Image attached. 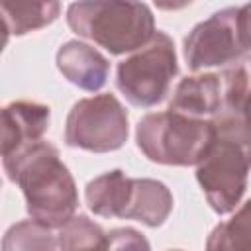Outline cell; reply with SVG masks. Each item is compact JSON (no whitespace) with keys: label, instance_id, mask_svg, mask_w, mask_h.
<instances>
[{"label":"cell","instance_id":"cell-13","mask_svg":"<svg viewBox=\"0 0 251 251\" xmlns=\"http://www.w3.org/2000/svg\"><path fill=\"white\" fill-rule=\"evenodd\" d=\"M61 12L59 2H6L0 0V16L10 33L25 35L41 29L57 20Z\"/></svg>","mask_w":251,"mask_h":251},{"label":"cell","instance_id":"cell-9","mask_svg":"<svg viewBox=\"0 0 251 251\" xmlns=\"http://www.w3.org/2000/svg\"><path fill=\"white\" fill-rule=\"evenodd\" d=\"M57 69L75 86L96 92L100 90L110 75V61L92 45L82 41H67L57 51Z\"/></svg>","mask_w":251,"mask_h":251},{"label":"cell","instance_id":"cell-1","mask_svg":"<svg viewBox=\"0 0 251 251\" xmlns=\"http://www.w3.org/2000/svg\"><path fill=\"white\" fill-rule=\"evenodd\" d=\"M4 171L25 198L31 220L51 227L67 224L78 208V190L59 149L49 141L25 143L4 157Z\"/></svg>","mask_w":251,"mask_h":251},{"label":"cell","instance_id":"cell-6","mask_svg":"<svg viewBox=\"0 0 251 251\" xmlns=\"http://www.w3.org/2000/svg\"><path fill=\"white\" fill-rule=\"evenodd\" d=\"M249 12L251 6H231L214 12L192 27L184 37V61L190 71L224 67L249 53Z\"/></svg>","mask_w":251,"mask_h":251},{"label":"cell","instance_id":"cell-19","mask_svg":"<svg viewBox=\"0 0 251 251\" xmlns=\"http://www.w3.org/2000/svg\"><path fill=\"white\" fill-rule=\"evenodd\" d=\"M8 37H10V29H8L6 22H4L2 16H0V53H2L4 47L8 45Z\"/></svg>","mask_w":251,"mask_h":251},{"label":"cell","instance_id":"cell-14","mask_svg":"<svg viewBox=\"0 0 251 251\" xmlns=\"http://www.w3.org/2000/svg\"><path fill=\"white\" fill-rule=\"evenodd\" d=\"M57 247L59 251H104L106 231L88 216L75 214L59 227Z\"/></svg>","mask_w":251,"mask_h":251},{"label":"cell","instance_id":"cell-20","mask_svg":"<svg viewBox=\"0 0 251 251\" xmlns=\"http://www.w3.org/2000/svg\"><path fill=\"white\" fill-rule=\"evenodd\" d=\"M173 251H180V249H173Z\"/></svg>","mask_w":251,"mask_h":251},{"label":"cell","instance_id":"cell-18","mask_svg":"<svg viewBox=\"0 0 251 251\" xmlns=\"http://www.w3.org/2000/svg\"><path fill=\"white\" fill-rule=\"evenodd\" d=\"M104 251H151V245L135 227H116L106 233Z\"/></svg>","mask_w":251,"mask_h":251},{"label":"cell","instance_id":"cell-5","mask_svg":"<svg viewBox=\"0 0 251 251\" xmlns=\"http://www.w3.org/2000/svg\"><path fill=\"white\" fill-rule=\"evenodd\" d=\"M176 73L175 43L165 31L157 29L143 47L120 61L116 86L131 106L151 108L165 100Z\"/></svg>","mask_w":251,"mask_h":251},{"label":"cell","instance_id":"cell-7","mask_svg":"<svg viewBox=\"0 0 251 251\" xmlns=\"http://www.w3.org/2000/svg\"><path fill=\"white\" fill-rule=\"evenodd\" d=\"M129 118L114 94H96L73 104L65 122V143L90 153H110L124 147Z\"/></svg>","mask_w":251,"mask_h":251},{"label":"cell","instance_id":"cell-4","mask_svg":"<svg viewBox=\"0 0 251 251\" xmlns=\"http://www.w3.org/2000/svg\"><path fill=\"white\" fill-rule=\"evenodd\" d=\"M214 137L212 120H196L169 110L145 114L135 129L139 151L149 161L169 167L198 165Z\"/></svg>","mask_w":251,"mask_h":251},{"label":"cell","instance_id":"cell-3","mask_svg":"<svg viewBox=\"0 0 251 251\" xmlns=\"http://www.w3.org/2000/svg\"><path fill=\"white\" fill-rule=\"evenodd\" d=\"M67 24L78 37L94 41L112 55L137 51L157 31L147 4L122 0L73 2L67 8Z\"/></svg>","mask_w":251,"mask_h":251},{"label":"cell","instance_id":"cell-12","mask_svg":"<svg viewBox=\"0 0 251 251\" xmlns=\"http://www.w3.org/2000/svg\"><path fill=\"white\" fill-rule=\"evenodd\" d=\"M131 178L122 169L108 171L86 184L84 198L92 214L102 218H122L129 200Z\"/></svg>","mask_w":251,"mask_h":251},{"label":"cell","instance_id":"cell-11","mask_svg":"<svg viewBox=\"0 0 251 251\" xmlns=\"http://www.w3.org/2000/svg\"><path fill=\"white\" fill-rule=\"evenodd\" d=\"M169 186L155 178H131V192L122 220H135L147 227H159L173 212Z\"/></svg>","mask_w":251,"mask_h":251},{"label":"cell","instance_id":"cell-10","mask_svg":"<svg viewBox=\"0 0 251 251\" xmlns=\"http://www.w3.org/2000/svg\"><path fill=\"white\" fill-rule=\"evenodd\" d=\"M222 106V80L216 73L184 76L169 102V112L196 118L212 120L218 116Z\"/></svg>","mask_w":251,"mask_h":251},{"label":"cell","instance_id":"cell-17","mask_svg":"<svg viewBox=\"0 0 251 251\" xmlns=\"http://www.w3.org/2000/svg\"><path fill=\"white\" fill-rule=\"evenodd\" d=\"M0 251H57V237L35 220L10 226L0 241Z\"/></svg>","mask_w":251,"mask_h":251},{"label":"cell","instance_id":"cell-2","mask_svg":"<svg viewBox=\"0 0 251 251\" xmlns=\"http://www.w3.org/2000/svg\"><path fill=\"white\" fill-rule=\"evenodd\" d=\"M216 137L196 165V180L216 214H229L241 202L249 176L247 120L212 118Z\"/></svg>","mask_w":251,"mask_h":251},{"label":"cell","instance_id":"cell-8","mask_svg":"<svg viewBox=\"0 0 251 251\" xmlns=\"http://www.w3.org/2000/svg\"><path fill=\"white\" fill-rule=\"evenodd\" d=\"M51 110L45 104L18 100L0 108V157H8L25 143L39 141L49 127Z\"/></svg>","mask_w":251,"mask_h":251},{"label":"cell","instance_id":"cell-15","mask_svg":"<svg viewBox=\"0 0 251 251\" xmlns=\"http://www.w3.org/2000/svg\"><path fill=\"white\" fill-rule=\"evenodd\" d=\"M249 220V202H243L229 220L212 229L206 239V251H251Z\"/></svg>","mask_w":251,"mask_h":251},{"label":"cell","instance_id":"cell-16","mask_svg":"<svg viewBox=\"0 0 251 251\" xmlns=\"http://www.w3.org/2000/svg\"><path fill=\"white\" fill-rule=\"evenodd\" d=\"M222 80V106L218 116L231 120H247V98H249V71L247 63L226 69Z\"/></svg>","mask_w":251,"mask_h":251}]
</instances>
